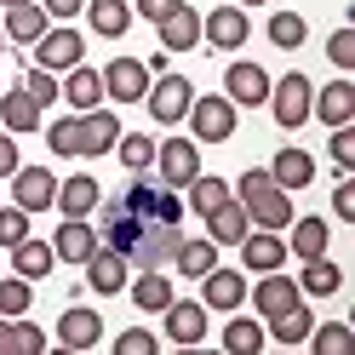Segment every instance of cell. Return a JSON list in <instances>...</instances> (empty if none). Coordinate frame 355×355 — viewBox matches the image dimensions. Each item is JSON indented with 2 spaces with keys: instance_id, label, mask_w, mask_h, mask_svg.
<instances>
[{
  "instance_id": "cell-47",
  "label": "cell",
  "mask_w": 355,
  "mask_h": 355,
  "mask_svg": "<svg viewBox=\"0 0 355 355\" xmlns=\"http://www.w3.org/2000/svg\"><path fill=\"white\" fill-rule=\"evenodd\" d=\"M161 344H155V332L149 327H126L121 338H115V355H155Z\"/></svg>"
},
{
  "instance_id": "cell-18",
  "label": "cell",
  "mask_w": 355,
  "mask_h": 355,
  "mask_svg": "<svg viewBox=\"0 0 355 355\" xmlns=\"http://www.w3.org/2000/svg\"><path fill=\"white\" fill-rule=\"evenodd\" d=\"M235 247H241V263H247L252 275H263V270H281V263H286V241H281L275 230H247V235L235 241Z\"/></svg>"
},
{
  "instance_id": "cell-20",
  "label": "cell",
  "mask_w": 355,
  "mask_h": 355,
  "mask_svg": "<svg viewBox=\"0 0 355 355\" xmlns=\"http://www.w3.org/2000/svg\"><path fill=\"white\" fill-rule=\"evenodd\" d=\"M270 178L293 195V189H309V178H315V155L298 149V144H281L275 149V161H270Z\"/></svg>"
},
{
  "instance_id": "cell-45",
  "label": "cell",
  "mask_w": 355,
  "mask_h": 355,
  "mask_svg": "<svg viewBox=\"0 0 355 355\" xmlns=\"http://www.w3.org/2000/svg\"><path fill=\"white\" fill-rule=\"evenodd\" d=\"M332 166L338 172H355V126H332Z\"/></svg>"
},
{
  "instance_id": "cell-15",
  "label": "cell",
  "mask_w": 355,
  "mask_h": 355,
  "mask_svg": "<svg viewBox=\"0 0 355 355\" xmlns=\"http://www.w3.org/2000/svg\"><path fill=\"white\" fill-rule=\"evenodd\" d=\"M155 29H161V52H195V46H201V12H195L189 0L172 6Z\"/></svg>"
},
{
  "instance_id": "cell-50",
  "label": "cell",
  "mask_w": 355,
  "mask_h": 355,
  "mask_svg": "<svg viewBox=\"0 0 355 355\" xmlns=\"http://www.w3.org/2000/svg\"><path fill=\"white\" fill-rule=\"evenodd\" d=\"M172 6H184V0H132V17H149V24H161Z\"/></svg>"
},
{
  "instance_id": "cell-19",
  "label": "cell",
  "mask_w": 355,
  "mask_h": 355,
  "mask_svg": "<svg viewBox=\"0 0 355 355\" xmlns=\"http://www.w3.org/2000/svg\"><path fill=\"white\" fill-rule=\"evenodd\" d=\"M98 247H103V241H98V230L86 224V218H63V230L52 235V252H58V263H86Z\"/></svg>"
},
{
  "instance_id": "cell-23",
  "label": "cell",
  "mask_w": 355,
  "mask_h": 355,
  "mask_svg": "<svg viewBox=\"0 0 355 355\" xmlns=\"http://www.w3.org/2000/svg\"><path fill=\"white\" fill-rule=\"evenodd\" d=\"M46 29H52V17H46V6H40V0H17V6H6V40L35 46Z\"/></svg>"
},
{
  "instance_id": "cell-41",
  "label": "cell",
  "mask_w": 355,
  "mask_h": 355,
  "mask_svg": "<svg viewBox=\"0 0 355 355\" xmlns=\"http://www.w3.org/2000/svg\"><path fill=\"white\" fill-rule=\"evenodd\" d=\"M115 149H121V166H126V172H149V166H155V138H144V132L115 138Z\"/></svg>"
},
{
  "instance_id": "cell-29",
  "label": "cell",
  "mask_w": 355,
  "mask_h": 355,
  "mask_svg": "<svg viewBox=\"0 0 355 355\" xmlns=\"http://www.w3.org/2000/svg\"><path fill=\"white\" fill-rule=\"evenodd\" d=\"M52 263H58L52 241H35V235H24V241L12 247V275H24V281H46V275H52Z\"/></svg>"
},
{
  "instance_id": "cell-2",
  "label": "cell",
  "mask_w": 355,
  "mask_h": 355,
  "mask_svg": "<svg viewBox=\"0 0 355 355\" xmlns=\"http://www.w3.org/2000/svg\"><path fill=\"white\" fill-rule=\"evenodd\" d=\"M309 103H315V86H309V75H304V69L270 80V115H275V126H281V132H298V126L309 121Z\"/></svg>"
},
{
  "instance_id": "cell-46",
  "label": "cell",
  "mask_w": 355,
  "mask_h": 355,
  "mask_svg": "<svg viewBox=\"0 0 355 355\" xmlns=\"http://www.w3.org/2000/svg\"><path fill=\"white\" fill-rule=\"evenodd\" d=\"M24 235H29V212H24V207H6V212H0V247L12 252Z\"/></svg>"
},
{
  "instance_id": "cell-27",
  "label": "cell",
  "mask_w": 355,
  "mask_h": 355,
  "mask_svg": "<svg viewBox=\"0 0 355 355\" xmlns=\"http://www.w3.org/2000/svg\"><path fill=\"white\" fill-rule=\"evenodd\" d=\"M201 218H207V241H218V247H235V241L252 230L247 212H241V201H235V189H230V201H218V207L201 212Z\"/></svg>"
},
{
  "instance_id": "cell-16",
  "label": "cell",
  "mask_w": 355,
  "mask_h": 355,
  "mask_svg": "<svg viewBox=\"0 0 355 355\" xmlns=\"http://www.w3.org/2000/svg\"><path fill=\"white\" fill-rule=\"evenodd\" d=\"M201 304L207 309H224V315L241 309V304H247V275H241V270H218V263H212V270L201 275Z\"/></svg>"
},
{
  "instance_id": "cell-40",
  "label": "cell",
  "mask_w": 355,
  "mask_h": 355,
  "mask_svg": "<svg viewBox=\"0 0 355 355\" xmlns=\"http://www.w3.org/2000/svg\"><path fill=\"white\" fill-rule=\"evenodd\" d=\"M184 189H189V207L195 212H212L218 201H230V184H224V178H212V172H195Z\"/></svg>"
},
{
  "instance_id": "cell-53",
  "label": "cell",
  "mask_w": 355,
  "mask_h": 355,
  "mask_svg": "<svg viewBox=\"0 0 355 355\" xmlns=\"http://www.w3.org/2000/svg\"><path fill=\"white\" fill-rule=\"evenodd\" d=\"M235 6H270V0H235Z\"/></svg>"
},
{
  "instance_id": "cell-7",
  "label": "cell",
  "mask_w": 355,
  "mask_h": 355,
  "mask_svg": "<svg viewBox=\"0 0 355 355\" xmlns=\"http://www.w3.org/2000/svg\"><path fill=\"white\" fill-rule=\"evenodd\" d=\"M247 35H252L247 6H212L201 17V40H207L212 52H241V46H247Z\"/></svg>"
},
{
  "instance_id": "cell-14",
  "label": "cell",
  "mask_w": 355,
  "mask_h": 355,
  "mask_svg": "<svg viewBox=\"0 0 355 355\" xmlns=\"http://www.w3.org/2000/svg\"><path fill=\"white\" fill-rule=\"evenodd\" d=\"M224 98L235 109H258V103H270V75L258 69V63H230V75H224Z\"/></svg>"
},
{
  "instance_id": "cell-31",
  "label": "cell",
  "mask_w": 355,
  "mask_h": 355,
  "mask_svg": "<svg viewBox=\"0 0 355 355\" xmlns=\"http://www.w3.org/2000/svg\"><path fill=\"white\" fill-rule=\"evenodd\" d=\"M86 24H92V35H103V40H121L132 29V6L126 0H86Z\"/></svg>"
},
{
  "instance_id": "cell-22",
  "label": "cell",
  "mask_w": 355,
  "mask_h": 355,
  "mask_svg": "<svg viewBox=\"0 0 355 355\" xmlns=\"http://www.w3.org/2000/svg\"><path fill=\"white\" fill-rule=\"evenodd\" d=\"M218 263V241L207 235H178V252H172V270L184 275V281H201L207 270Z\"/></svg>"
},
{
  "instance_id": "cell-34",
  "label": "cell",
  "mask_w": 355,
  "mask_h": 355,
  "mask_svg": "<svg viewBox=\"0 0 355 355\" xmlns=\"http://www.w3.org/2000/svg\"><path fill=\"white\" fill-rule=\"evenodd\" d=\"M263 332H270L275 344H286V349H298V344H309V332H315V315L304 309V298L286 309V315H275V321H263Z\"/></svg>"
},
{
  "instance_id": "cell-1",
  "label": "cell",
  "mask_w": 355,
  "mask_h": 355,
  "mask_svg": "<svg viewBox=\"0 0 355 355\" xmlns=\"http://www.w3.org/2000/svg\"><path fill=\"white\" fill-rule=\"evenodd\" d=\"M235 201H241V212H247V224H252V230H286V224H293V195H286L275 178H270V166L241 172Z\"/></svg>"
},
{
  "instance_id": "cell-35",
  "label": "cell",
  "mask_w": 355,
  "mask_h": 355,
  "mask_svg": "<svg viewBox=\"0 0 355 355\" xmlns=\"http://www.w3.org/2000/svg\"><path fill=\"white\" fill-rule=\"evenodd\" d=\"M172 298H178V293H172V281H166L161 270H138V281H132V304H138L144 315H161Z\"/></svg>"
},
{
  "instance_id": "cell-3",
  "label": "cell",
  "mask_w": 355,
  "mask_h": 355,
  "mask_svg": "<svg viewBox=\"0 0 355 355\" xmlns=\"http://www.w3.org/2000/svg\"><path fill=\"white\" fill-rule=\"evenodd\" d=\"M121 207H126V212H138L144 224H149V218H155V224H178V218H184V201H178V189L149 184L144 172H132V184H126V195H121Z\"/></svg>"
},
{
  "instance_id": "cell-38",
  "label": "cell",
  "mask_w": 355,
  "mask_h": 355,
  "mask_svg": "<svg viewBox=\"0 0 355 355\" xmlns=\"http://www.w3.org/2000/svg\"><path fill=\"white\" fill-rule=\"evenodd\" d=\"M224 349H230V355H258V349H263V321L235 315V321L224 327Z\"/></svg>"
},
{
  "instance_id": "cell-9",
  "label": "cell",
  "mask_w": 355,
  "mask_h": 355,
  "mask_svg": "<svg viewBox=\"0 0 355 355\" xmlns=\"http://www.w3.org/2000/svg\"><path fill=\"white\" fill-rule=\"evenodd\" d=\"M155 166H161V184H166V189H184L189 178L201 172V144H195V138L155 144Z\"/></svg>"
},
{
  "instance_id": "cell-10",
  "label": "cell",
  "mask_w": 355,
  "mask_h": 355,
  "mask_svg": "<svg viewBox=\"0 0 355 355\" xmlns=\"http://www.w3.org/2000/svg\"><path fill=\"white\" fill-rule=\"evenodd\" d=\"M161 315H166V338L178 349H195V344L207 338V304L201 298H172Z\"/></svg>"
},
{
  "instance_id": "cell-36",
  "label": "cell",
  "mask_w": 355,
  "mask_h": 355,
  "mask_svg": "<svg viewBox=\"0 0 355 355\" xmlns=\"http://www.w3.org/2000/svg\"><path fill=\"white\" fill-rule=\"evenodd\" d=\"M293 230V241H286V252H298V258H321L327 252V218H298V224H286Z\"/></svg>"
},
{
  "instance_id": "cell-4",
  "label": "cell",
  "mask_w": 355,
  "mask_h": 355,
  "mask_svg": "<svg viewBox=\"0 0 355 355\" xmlns=\"http://www.w3.org/2000/svg\"><path fill=\"white\" fill-rule=\"evenodd\" d=\"M144 103H149V115L161 121V126H178V121L189 115V103H195V86H189V75H172V69H161V80H149Z\"/></svg>"
},
{
  "instance_id": "cell-51",
  "label": "cell",
  "mask_w": 355,
  "mask_h": 355,
  "mask_svg": "<svg viewBox=\"0 0 355 355\" xmlns=\"http://www.w3.org/2000/svg\"><path fill=\"white\" fill-rule=\"evenodd\" d=\"M40 6H46V17H63V24H69L75 12H86V0H40Z\"/></svg>"
},
{
  "instance_id": "cell-33",
  "label": "cell",
  "mask_w": 355,
  "mask_h": 355,
  "mask_svg": "<svg viewBox=\"0 0 355 355\" xmlns=\"http://www.w3.org/2000/svg\"><path fill=\"white\" fill-rule=\"evenodd\" d=\"M46 349V332L29 327L24 315H0V355H40Z\"/></svg>"
},
{
  "instance_id": "cell-49",
  "label": "cell",
  "mask_w": 355,
  "mask_h": 355,
  "mask_svg": "<svg viewBox=\"0 0 355 355\" xmlns=\"http://www.w3.org/2000/svg\"><path fill=\"white\" fill-rule=\"evenodd\" d=\"M332 212L344 218V224H355V178L338 172V189H332Z\"/></svg>"
},
{
  "instance_id": "cell-54",
  "label": "cell",
  "mask_w": 355,
  "mask_h": 355,
  "mask_svg": "<svg viewBox=\"0 0 355 355\" xmlns=\"http://www.w3.org/2000/svg\"><path fill=\"white\" fill-rule=\"evenodd\" d=\"M0 46H6V29H0Z\"/></svg>"
},
{
  "instance_id": "cell-37",
  "label": "cell",
  "mask_w": 355,
  "mask_h": 355,
  "mask_svg": "<svg viewBox=\"0 0 355 355\" xmlns=\"http://www.w3.org/2000/svg\"><path fill=\"white\" fill-rule=\"evenodd\" d=\"M309 349H315V355H349V349H355V332H349L344 321H315Z\"/></svg>"
},
{
  "instance_id": "cell-43",
  "label": "cell",
  "mask_w": 355,
  "mask_h": 355,
  "mask_svg": "<svg viewBox=\"0 0 355 355\" xmlns=\"http://www.w3.org/2000/svg\"><path fill=\"white\" fill-rule=\"evenodd\" d=\"M17 86H24V92H29L40 109H46V103H58V75H52V69H35V63H29V75L17 80Z\"/></svg>"
},
{
  "instance_id": "cell-26",
  "label": "cell",
  "mask_w": 355,
  "mask_h": 355,
  "mask_svg": "<svg viewBox=\"0 0 355 355\" xmlns=\"http://www.w3.org/2000/svg\"><path fill=\"white\" fill-rule=\"evenodd\" d=\"M98 201H103V189H98V178H86V172H75L69 184H58V212L63 218H92L98 212Z\"/></svg>"
},
{
  "instance_id": "cell-5",
  "label": "cell",
  "mask_w": 355,
  "mask_h": 355,
  "mask_svg": "<svg viewBox=\"0 0 355 355\" xmlns=\"http://www.w3.org/2000/svg\"><path fill=\"white\" fill-rule=\"evenodd\" d=\"M29 58H35V69H52V75H63V69H75V63H86V40H80V29H46L29 46Z\"/></svg>"
},
{
  "instance_id": "cell-6",
  "label": "cell",
  "mask_w": 355,
  "mask_h": 355,
  "mask_svg": "<svg viewBox=\"0 0 355 355\" xmlns=\"http://www.w3.org/2000/svg\"><path fill=\"white\" fill-rule=\"evenodd\" d=\"M184 121L195 132V144H230L235 138V103L230 98H195Z\"/></svg>"
},
{
  "instance_id": "cell-55",
  "label": "cell",
  "mask_w": 355,
  "mask_h": 355,
  "mask_svg": "<svg viewBox=\"0 0 355 355\" xmlns=\"http://www.w3.org/2000/svg\"><path fill=\"white\" fill-rule=\"evenodd\" d=\"M0 6H17V0H0Z\"/></svg>"
},
{
  "instance_id": "cell-48",
  "label": "cell",
  "mask_w": 355,
  "mask_h": 355,
  "mask_svg": "<svg viewBox=\"0 0 355 355\" xmlns=\"http://www.w3.org/2000/svg\"><path fill=\"white\" fill-rule=\"evenodd\" d=\"M327 58L338 63V69L349 75L355 69V29H332V40H327Z\"/></svg>"
},
{
  "instance_id": "cell-32",
  "label": "cell",
  "mask_w": 355,
  "mask_h": 355,
  "mask_svg": "<svg viewBox=\"0 0 355 355\" xmlns=\"http://www.w3.org/2000/svg\"><path fill=\"white\" fill-rule=\"evenodd\" d=\"M338 286H344V270H338L327 252H321V258H304V275H298V293H304V298H332Z\"/></svg>"
},
{
  "instance_id": "cell-11",
  "label": "cell",
  "mask_w": 355,
  "mask_h": 355,
  "mask_svg": "<svg viewBox=\"0 0 355 355\" xmlns=\"http://www.w3.org/2000/svg\"><path fill=\"white\" fill-rule=\"evenodd\" d=\"M58 201V178L46 166H17L12 172V207H24V212H46Z\"/></svg>"
},
{
  "instance_id": "cell-17",
  "label": "cell",
  "mask_w": 355,
  "mask_h": 355,
  "mask_svg": "<svg viewBox=\"0 0 355 355\" xmlns=\"http://www.w3.org/2000/svg\"><path fill=\"white\" fill-rule=\"evenodd\" d=\"M80 270H86V286H92V293L115 298V293H126V270H132V263H126V258H121L115 247H98L92 258L80 263Z\"/></svg>"
},
{
  "instance_id": "cell-24",
  "label": "cell",
  "mask_w": 355,
  "mask_h": 355,
  "mask_svg": "<svg viewBox=\"0 0 355 355\" xmlns=\"http://www.w3.org/2000/svg\"><path fill=\"white\" fill-rule=\"evenodd\" d=\"M103 338V321H98V309H63V321H58V344L63 349H98Z\"/></svg>"
},
{
  "instance_id": "cell-44",
  "label": "cell",
  "mask_w": 355,
  "mask_h": 355,
  "mask_svg": "<svg viewBox=\"0 0 355 355\" xmlns=\"http://www.w3.org/2000/svg\"><path fill=\"white\" fill-rule=\"evenodd\" d=\"M46 144H52V155H80V121L69 115V121H52L46 126Z\"/></svg>"
},
{
  "instance_id": "cell-21",
  "label": "cell",
  "mask_w": 355,
  "mask_h": 355,
  "mask_svg": "<svg viewBox=\"0 0 355 355\" xmlns=\"http://www.w3.org/2000/svg\"><path fill=\"white\" fill-rule=\"evenodd\" d=\"M309 115L327 121V126H349V121H355V86H349V80L315 86V103H309Z\"/></svg>"
},
{
  "instance_id": "cell-8",
  "label": "cell",
  "mask_w": 355,
  "mask_h": 355,
  "mask_svg": "<svg viewBox=\"0 0 355 355\" xmlns=\"http://www.w3.org/2000/svg\"><path fill=\"white\" fill-rule=\"evenodd\" d=\"M172 252H178V224H155V218H149V224L138 230V241H132L126 263H132V270H166Z\"/></svg>"
},
{
  "instance_id": "cell-42",
  "label": "cell",
  "mask_w": 355,
  "mask_h": 355,
  "mask_svg": "<svg viewBox=\"0 0 355 355\" xmlns=\"http://www.w3.org/2000/svg\"><path fill=\"white\" fill-rule=\"evenodd\" d=\"M29 304H35V281H24V275L0 281V315H29Z\"/></svg>"
},
{
  "instance_id": "cell-13",
  "label": "cell",
  "mask_w": 355,
  "mask_h": 355,
  "mask_svg": "<svg viewBox=\"0 0 355 355\" xmlns=\"http://www.w3.org/2000/svg\"><path fill=\"white\" fill-rule=\"evenodd\" d=\"M252 293V309H258V321H275V315H286L304 293H298V281H286L281 270H263V281L258 286H247Z\"/></svg>"
},
{
  "instance_id": "cell-30",
  "label": "cell",
  "mask_w": 355,
  "mask_h": 355,
  "mask_svg": "<svg viewBox=\"0 0 355 355\" xmlns=\"http://www.w3.org/2000/svg\"><path fill=\"white\" fill-rule=\"evenodd\" d=\"M40 126V103L24 92V86H12L6 98H0V132H12V138H24V132Z\"/></svg>"
},
{
  "instance_id": "cell-25",
  "label": "cell",
  "mask_w": 355,
  "mask_h": 355,
  "mask_svg": "<svg viewBox=\"0 0 355 355\" xmlns=\"http://www.w3.org/2000/svg\"><path fill=\"white\" fill-rule=\"evenodd\" d=\"M75 121H80V155H109L115 149V138H121L115 109H86V115H75Z\"/></svg>"
},
{
  "instance_id": "cell-52",
  "label": "cell",
  "mask_w": 355,
  "mask_h": 355,
  "mask_svg": "<svg viewBox=\"0 0 355 355\" xmlns=\"http://www.w3.org/2000/svg\"><path fill=\"white\" fill-rule=\"evenodd\" d=\"M17 172V144H12V132H0V178H12Z\"/></svg>"
},
{
  "instance_id": "cell-12",
  "label": "cell",
  "mask_w": 355,
  "mask_h": 355,
  "mask_svg": "<svg viewBox=\"0 0 355 355\" xmlns=\"http://www.w3.org/2000/svg\"><path fill=\"white\" fill-rule=\"evenodd\" d=\"M98 75H103V98H115V103H138L149 92V63H138V58H115Z\"/></svg>"
},
{
  "instance_id": "cell-39",
  "label": "cell",
  "mask_w": 355,
  "mask_h": 355,
  "mask_svg": "<svg viewBox=\"0 0 355 355\" xmlns=\"http://www.w3.org/2000/svg\"><path fill=\"white\" fill-rule=\"evenodd\" d=\"M304 40H309V24H304L298 12H275V17H270V46H281V52H298Z\"/></svg>"
},
{
  "instance_id": "cell-28",
  "label": "cell",
  "mask_w": 355,
  "mask_h": 355,
  "mask_svg": "<svg viewBox=\"0 0 355 355\" xmlns=\"http://www.w3.org/2000/svg\"><path fill=\"white\" fill-rule=\"evenodd\" d=\"M63 75H69V80L58 86V98H69L75 115H86V109H98V103H103V75H98V69L75 63V69H63Z\"/></svg>"
}]
</instances>
